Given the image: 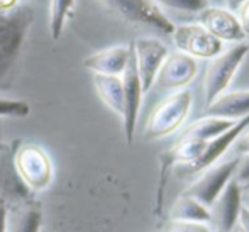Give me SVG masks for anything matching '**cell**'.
I'll return each mask as SVG.
<instances>
[{
    "instance_id": "cell-1",
    "label": "cell",
    "mask_w": 249,
    "mask_h": 232,
    "mask_svg": "<svg viewBox=\"0 0 249 232\" xmlns=\"http://www.w3.org/2000/svg\"><path fill=\"white\" fill-rule=\"evenodd\" d=\"M34 16L36 14L29 2L0 10V89L9 83L16 70Z\"/></svg>"
},
{
    "instance_id": "cell-2",
    "label": "cell",
    "mask_w": 249,
    "mask_h": 232,
    "mask_svg": "<svg viewBox=\"0 0 249 232\" xmlns=\"http://www.w3.org/2000/svg\"><path fill=\"white\" fill-rule=\"evenodd\" d=\"M194 105V95L188 89L168 93L156 104L144 127V139L156 141L171 136L183 125Z\"/></svg>"
},
{
    "instance_id": "cell-3",
    "label": "cell",
    "mask_w": 249,
    "mask_h": 232,
    "mask_svg": "<svg viewBox=\"0 0 249 232\" xmlns=\"http://www.w3.org/2000/svg\"><path fill=\"white\" fill-rule=\"evenodd\" d=\"M249 54V43H236L234 46L222 51L215 58L210 59L207 66L205 78H203V97H205V107L210 102L215 100L219 95L227 92L229 85L232 83L236 73L239 71L241 65Z\"/></svg>"
},
{
    "instance_id": "cell-4",
    "label": "cell",
    "mask_w": 249,
    "mask_h": 232,
    "mask_svg": "<svg viewBox=\"0 0 249 232\" xmlns=\"http://www.w3.org/2000/svg\"><path fill=\"white\" fill-rule=\"evenodd\" d=\"M104 9L132 26H144L171 36L175 24L153 0H95Z\"/></svg>"
},
{
    "instance_id": "cell-5",
    "label": "cell",
    "mask_w": 249,
    "mask_h": 232,
    "mask_svg": "<svg viewBox=\"0 0 249 232\" xmlns=\"http://www.w3.org/2000/svg\"><path fill=\"white\" fill-rule=\"evenodd\" d=\"M14 168L20 183L33 192H41L53 181V163L46 151L37 144H26L17 151Z\"/></svg>"
},
{
    "instance_id": "cell-6",
    "label": "cell",
    "mask_w": 249,
    "mask_h": 232,
    "mask_svg": "<svg viewBox=\"0 0 249 232\" xmlns=\"http://www.w3.org/2000/svg\"><path fill=\"white\" fill-rule=\"evenodd\" d=\"M171 39L178 53L194 59H212L224 51V44L197 22L175 26Z\"/></svg>"
},
{
    "instance_id": "cell-7",
    "label": "cell",
    "mask_w": 249,
    "mask_h": 232,
    "mask_svg": "<svg viewBox=\"0 0 249 232\" xmlns=\"http://www.w3.org/2000/svg\"><path fill=\"white\" fill-rule=\"evenodd\" d=\"M237 164H239V158H232V160L212 164L210 168L202 171V175L188 186L185 193L198 200L202 205L210 207L213 200L222 193L226 185L236 177Z\"/></svg>"
},
{
    "instance_id": "cell-8",
    "label": "cell",
    "mask_w": 249,
    "mask_h": 232,
    "mask_svg": "<svg viewBox=\"0 0 249 232\" xmlns=\"http://www.w3.org/2000/svg\"><path fill=\"white\" fill-rule=\"evenodd\" d=\"M121 80H122V92H124V114H122L121 119H122V125H124L125 141H127V144H131L134 141L139 112H141V105H142V97H144L141 78H139L138 68H136L132 43H131V54H129L127 66H125L124 73L121 75Z\"/></svg>"
},
{
    "instance_id": "cell-9",
    "label": "cell",
    "mask_w": 249,
    "mask_h": 232,
    "mask_svg": "<svg viewBox=\"0 0 249 232\" xmlns=\"http://www.w3.org/2000/svg\"><path fill=\"white\" fill-rule=\"evenodd\" d=\"M132 53H134L136 68L141 78L142 92L146 95L153 89L154 80L170 51L166 44L156 37H139L132 43Z\"/></svg>"
},
{
    "instance_id": "cell-10",
    "label": "cell",
    "mask_w": 249,
    "mask_h": 232,
    "mask_svg": "<svg viewBox=\"0 0 249 232\" xmlns=\"http://www.w3.org/2000/svg\"><path fill=\"white\" fill-rule=\"evenodd\" d=\"M198 73V61L183 53H170L164 59L156 80H154L153 89L163 90V92H178L183 90L194 82V78ZM151 89V90H153Z\"/></svg>"
},
{
    "instance_id": "cell-11",
    "label": "cell",
    "mask_w": 249,
    "mask_h": 232,
    "mask_svg": "<svg viewBox=\"0 0 249 232\" xmlns=\"http://www.w3.org/2000/svg\"><path fill=\"white\" fill-rule=\"evenodd\" d=\"M197 24L209 31L220 43H243L246 39L236 12L226 9L224 5H207L197 14Z\"/></svg>"
},
{
    "instance_id": "cell-12",
    "label": "cell",
    "mask_w": 249,
    "mask_h": 232,
    "mask_svg": "<svg viewBox=\"0 0 249 232\" xmlns=\"http://www.w3.org/2000/svg\"><path fill=\"white\" fill-rule=\"evenodd\" d=\"M209 209L217 229L220 232H232L243 209V185L232 178Z\"/></svg>"
},
{
    "instance_id": "cell-13",
    "label": "cell",
    "mask_w": 249,
    "mask_h": 232,
    "mask_svg": "<svg viewBox=\"0 0 249 232\" xmlns=\"http://www.w3.org/2000/svg\"><path fill=\"white\" fill-rule=\"evenodd\" d=\"M248 127H249V115L244 119H239L232 127L227 129V131L222 132L220 136L207 141L200 158L194 164L185 168V171H187V173H192V175H197V173H202V171L207 170V168H210L212 164L219 163L222 154H226V151L229 149L231 146H234V143L239 139V136L243 134Z\"/></svg>"
},
{
    "instance_id": "cell-14",
    "label": "cell",
    "mask_w": 249,
    "mask_h": 232,
    "mask_svg": "<svg viewBox=\"0 0 249 232\" xmlns=\"http://www.w3.org/2000/svg\"><path fill=\"white\" fill-rule=\"evenodd\" d=\"M131 54V44H119V46L105 48L83 59V66L93 75L121 76Z\"/></svg>"
},
{
    "instance_id": "cell-15",
    "label": "cell",
    "mask_w": 249,
    "mask_h": 232,
    "mask_svg": "<svg viewBox=\"0 0 249 232\" xmlns=\"http://www.w3.org/2000/svg\"><path fill=\"white\" fill-rule=\"evenodd\" d=\"M209 117L227 119V121H239L249 115V90H234L224 92L222 95L210 102L205 107Z\"/></svg>"
},
{
    "instance_id": "cell-16",
    "label": "cell",
    "mask_w": 249,
    "mask_h": 232,
    "mask_svg": "<svg viewBox=\"0 0 249 232\" xmlns=\"http://www.w3.org/2000/svg\"><path fill=\"white\" fill-rule=\"evenodd\" d=\"M203 147H205L203 141L180 138L175 143V146L163 156V171H166L171 166H177V164H180L183 168L194 164L200 158Z\"/></svg>"
},
{
    "instance_id": "cell-17",
    "label": "cell",
    "mask_w": 249,
    "mask_h": 232,
    "mask_svg": "<svg viewBox=\"0 0 249 232\" xmlns=\"http://www.w3.org/2000/svg\"><path fill=\"white\" fill-rule=\"evenodd\" d=\"M93 87H95V92L100 97V100L119 117H122V114H124V92H122L121 76L93 75Z\"/></svg>"
},
{
    "instance_id": "cell-18",
    "label": "cell",
    "mask_w": 249,
    "mask_h": 232,
    "mask_svg": "<svg viewBox=\"0 0 249 232\" xmlns=\"http://www.w3.org/2000/svg\"><path fill=\"white\" fill-rule=\"evenodd\" d=\"M43 214L37 207H17L14 210H7L5 232H41Z\"/></svg>"
},
{
    "instance_id": "cell-19",
    "label": "cell",
    "mask_w": 249,
    "mask_h": 232,
    "mask_svg": "<svg viewBox=\"0 0 249 232\" xmlns=\"http://www.w3.org/2000/svg\"><path fill=\"white\" fill-rule=\"evenodd\" d=\"M237 121H227V119H219V117H209V115H203L198 121L192 122L187 129L183 131L181 138H192L198 141H207L217 138L222 132H226L227 129H231Z\"/></svg>"
},
{
    "instance_id": "cell-20",
    "label": "cell",
    "mask_w": 249,
    "mask_h": 232,
    "mask_svg": "<svg viewBox=\"0 0 249 232\" xmlns=\"http://www.w3.org/2000/svg\"><path fill=\"white\" fill-rule=\"evenodd\" d=\"M171 220H183V222H202V224H210L212 217H210V209L195 200L194 196L183 195L175 202V205L171 207Z\"/></svg>"
},
{
    "instance_id": "cell-21",
    "label": "cell",
    "mask_w": 249,
    "mask_h": 232,
    "mask_svg": "<svg viewBox=\"0 0 249 232\" xmlns=\"http://www.w3.org/2000/svg\"><path fill=\"white\" fill-rule=\"evenodd\" d=\"M75 0H50V33L54 41H58L65 29L68 17L71 16Z\"/></svg>"
},
{
    "instance_id": "cell-22",
    "label": "cell",
    "mask_w": 249,
    "mask_h": 232,
    "mask_svg": "<svg viewBox=\"0 0 249 232\" xmlns=\"http://www.w3.org/2000/svg\"><path fill=\"white\" fill-rule=\"evenodd\" d=\"M153 2L161 9H171L187 14H198L209 5V0H153Z\"/></svg>"
},
{
    "instance_id": "cell-23",
    "label": "cell",
    "mask_w": 249,
    "mask_h": 232,
    "mask_svg": "<svg viewBox=\"0 0 249 232\" xmlns=\"http://www.w3.org/2000/svg\"><path fill=\"white\" fill-rule=\"evenodd\" d=\"M29 112H31V108L26 102L0 97V117L22 119V117H26V115H29Z\"/></svg>"
},
{
    "instance_id": "cell-24",
    "label": "cell",
    "mask_w": 249,
    "mask_h": 232,
    "mask_svg": "<svg viewBox=\"0 0 249 232\" xmlns=\"http://www.w3.org/2000/svg\"><path fill=\"white\" fill-rule=\"evenodd\" d=\"M163 232H212V227H210V224H202V222L170 220Z\"/></svg>"
},
{
    "instance_id": "cell-25",
    "label": "cell",
    "mask_w": 249,
    "mask_h": 232,
    "mask_svg": "<svg viewBox=\"0 0 249 232\" xmlns=\"http://www.w3.org/2000/svg\"><path fill=\"white\" fill-rule=\"evenodd\" d=\"M236 178L241 185L249 183V154H244V156L239 158V164H237L236 170Z\"/></svg>"
},
{
    "instance_id": "cell-26",
    "label": "cell",
    "mask_w": 249,
    "mask_h": 232,
    "mask_svg": "<svg viewBox=\"0 0 249 232\" xmlns=\"http://www.w3.org/2000/svg\"><path fill=\"white\" fill-rule=\"evenodd\" d=\"M236 16H237V20H239V24H241V29H243L244 36L249 37V0H246V2L237 9Z\"/></svg>"
},
{
    "instance_id": "cell-27",
    "label": "cell",
    "mask_w": 249,
    "mask_h": 232,
    "mask_svg": "<svg viewBox=\"0 0 249 232\" xmlns=\"http://www.w3.org/2000/svg\"><path fill=\"white\" fill-rule=\"evenodd\" d=\"M234 147H236V153L239 154V156L249 154V127L239 136V139L234 143Z\"/></svg>"
},
{
    "instance_id": "cell-28",
    "label": "cell",
    "mask_w": 249,
    "mask_h": 232,
    "mask_svg": "<svg viewBox=\"0 0 249 232\" xmlns=\"http://www.w3.org/2000/svg\"><path fill=\"white\" fill-rule=\"evenodd\" d=\"M236 231L237 232H249V210L248 209H241L239 212V219L236 224Z\"/></svg>"
},
{
    "instance_id": "cell-29",
    "label": "cell",
    "mask_w": 249,
    "mask_h": 232,
    "mask_svg": "<svg viewBox=\"0 0 249 232\" xmlns=\"http://www.w3.org/2000/svg\"><path fill=\"white\" fill-rule=\"evenodd\" d=\"M244 2H246V0H222V5L226 7V9L232 10V12H237V9H239Z\"/></svg>"
},
{
    "instance_id": "cell-30",
    "label": "cell",
    "mask_w": 249,
    "mask_h": 232,
    "mask_svg": "<svg viewBox=\"0 0 249 232\" xmlns=\"http://www.w3.org/2000/svg\"><path fill=\"white\" fill-rule=\"evenodd\" d=\"M5 219H7V209L3 203H0V232H5Z\"/></svg>"
},
{
    "instance_id": "cell-31",
    "label": "cell",
    "mask_w": 249,
    "mask_h": 232,
    "mask_svg": "<svg viewBox=\"0 0 249 232\" xmlns=\"http://www.w3.org/2000/svg\"><path fill=\"white\" fill-rule=\"evenodd\" d=\"M246 185H248V188L246 190L243 188V207L249 210V183Z\"/></svg>"
},
{
    "instance_id": "cell-32",
    "label": "cell",
    "mask_w": 249,
    "mask_h": 232,
    "mask_svg": "<svg viewBox=\"0 0 249 232\" xmlns=\"http://www.w3.org/2000/svg\"><path fill=\"white\" fill-rule=\"evenodd\" d=\"M209 5H222V0H209Z\"/></svg>"
},
{
    "instance_id": "cell-33",
    "label": "cell",
    "mask_w": 249,
    "mask_h": 232,
    "mask_svg": "<svg viewBox=\"0 0 249 232\" xmlns=\"http://www.w3.org/2000/svg\"><path fill=\"white\" fill-rule=\"evenodd\" d=\"M232 232H237V231H236V227H234V231H232Z\"/></svg>"
},
{
    "instance_id": "cell-34",
    "label": "cell",
    "mask_w": 249,
    "mask_h": 232,
    "mask_svg": "<svg viewBox=\"0 0 249 232\" xmlns=\"http://www.w3.org/2000/svg\"><path fill=\"white\" fill-rule=\"evenodd\" d=\"M27 2H31V0H27ZM36 2H39V0H36Z\"/></svg>"
}]
</instances>
